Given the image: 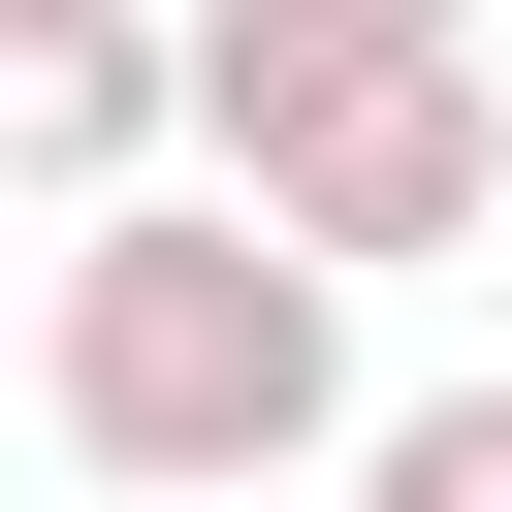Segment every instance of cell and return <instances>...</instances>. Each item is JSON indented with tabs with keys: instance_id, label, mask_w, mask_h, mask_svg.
Masks as SVG:
<instances>
[{
	"instance_id": "cell-1",
	"label": "cell",
	"mask_w": 512,
	"mask_h": 512,
	"mask_svg": "<svg viewBox=\"0 0 512 512\" xmlns=\"http://www.w3.org/2000/svg\"><path fill=\"white\" fill-rule=\"evenodd\" d=\"M32 416H64V480H128V512L352 448V256H288L256 192H160V160H128V192H64Z\"/></svg>"
},
{
	"instance_id": "cell-2",
	"label": "cell",
	"mask_w": 512,
	"mask_h": 512,
	"mask_svg": "<svg viewBox=\"0 0 512 512\" xmlns=\"http://www.w3.org/2000/svg\"><path fill=\"white\" fill-rule=\"evenodd\" d=\"M224 192H256L288 256L416 288V256H480V224H512V64H480V32H448V64H352V96H320V128H256Z\"/></svg>"
},
{
	"instance_id": "cell-3",
	"label": "cell",
	"mask_w": 512,
	"mask_h": 512,
	"mask_svg": "<svg viewBox=\"0 0 512 512\" xmlns=\"http://www.w3.org/2000/svg\"><path fill=\"white\" fill-rule=\"evenodd\" d=\"M160 128H192L160 0H0V192H128Z\"/></svg>"
},
{
	"instance_id": "cell-4",
	"label": "cell",
	"mask_w": 512,
	"mask_h": 512,
	"mask_svg": "<svg viewBox=\"0 0 512 512\" xmlns=\"http://www.w3.org/2000/svg\"><path fill=\"white\" fill-rule=\"evenodd\" d=\"M480 0H160V64H192V160H256V128H320L352 64H448Z\"/></svg>"
},
{
	"instance_id": "cell-5",
	"label": "cell",
	"mask_w": 512,
	"mask_h": 512,
	"mask_svg": "<svg viewBox=\"0 0 512 512\" xmlns=\"http://www.w3.org/2000/svg\"><path fill=\"white\" fill-rule=\"evenodd\" d=\"M352 512H512V384H384L352 416Z\"/></svg>"
}]
</instances>
